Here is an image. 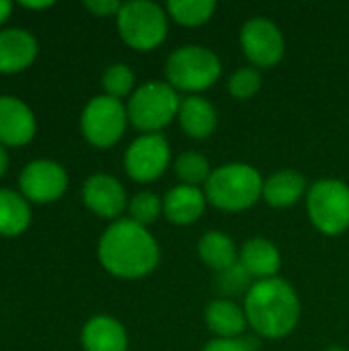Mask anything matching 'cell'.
Here are the masks:
<instances>
[{"instance_id":"cell-1","label":"cell","mask_w":349,"mask_h":351,"mask_svg":"<svg viewBox=\"0 0 349 351\" xmlns=\"http://www.w3.org/2000/svg\"><path fill=\"white\" fill-rule=\"evenodd\" d=\"M99 261L115 278L138 280L156 269L160 249L146 226L121 218L101 234Z\"/></svg>"},{"instance_id":"cell-2","label":"cell","mask_w":349,"mask_h":351,"mask_svg":"<svg viewBox=\"0 0 349 351\" xmlns=\"http://www.w3.org/2000/svg\"><path fill=\"white\" fill-rule=\"evenodd\" d=\"M249 327L263 339H284L300 323V298L284 278L253 282L243 300Z\"/></svg>"},{"instance_id":"cell-3","label":"cell","mask_w":349,"mask_h":351,"mask_svg":"<svg viewBox=\"0 0 349 351\" xmlns=\"http://www.w3.org/2000/svg\"><path fill=\"white\" fill-rule=\"evenodd\" d=\"M261 173L247 162H226L212 171L204 193L210 206L222 212H245L263 195Z\"/></svg>"},{"instance_id":"cell-4","label":"cell","mask_w":349,"mask_h":351,"mask_svg":"<svg viewBox=\"0 0 349 351\" xmlns=\"http://www.w3.org/2000/svg\"><path fill=\"white\" fill-rule=\"evenodd\" d=\"M222 74V62L206 45H181L177 47L165 64V76L167 82L179 93L197 95L208 90L218 82Z\"/></svg>"},{"instance_id":"cell-5","label":"cell","mask_w":349,"mask_h":351,"mask_svg":"<svg viewBox=\"0 0 349 351\" xmlns=\"http://www.w3.org/2000/svg\"><path fill=\"white\" fill-rule=\"evenodd\" d=\"M181 107L179 93L167 80H148L140 84L125 109L130 123L142 134H158L173 119H177Z\"/></svg>"},{"instance_id":"cell-6","label":"cell","mask_w":349,"mask_h":351,"mask_svg":"<svg viewBox=\"0 0 349 351\" xmlns=\"http://www.w3.org/2000/svg\"><path fill=\"white\" fill-rule=\"evenodd\" d=\"M306 214L311 224L325 237H339L349 230V185L325 177L306 191Z\"/></svg>"},{"instance_id":"cell-7","label":"cell","mask_w":349,"mask_h":351,"mask_svg":"<svg viewBox=\"0 0 349 351\" xmlns=\"http://www.w3.org/2000/svg\"><path fill=\"white\" fill-rule=\"evenodd\" d=\"M117 31L132 49L150 51L167 39L169 14L156 2H123L121 10L117 12Z\"/></svg>"},{"instance_id":"cell-8","label":"cell","mask_w":349,"mask_h":351,"mask_svg":"<svg viewBox=\"0 0 349 351\" xmlns=\"http://www.w3.org/2000/svg\"><path fill=\"white\" fill-rule=\"evenodd\" d=\"M128 121V109L119 99L99 95L86 103L80 117V128L93 146L109 148L121 140Z\"/></svg>"},{"instance_id":"cell-9","label":"cell","mask_w":349,"mask_h":351,"mask_svg":"<svg viewBox=\"0 0 349 351\" xmlns=\"http://www.w3.org/2000/svg\"><path fill=\"white\" fill-rule=\"evenodd\" d=\"M171 165V146L163 134L138 136L123 154V167L132 181L152 183L165 175Z\"/></svg>"},{"instance_id":"cell-10","label":"cell","mask_w":349,"mask_h":351,"mask_svg":"<svg viewBox=\"0 0 349 351\" xmlns=\"http://www.w3.org/2000/svg\"><path fill=\"white\" fill-rule=\"evenodd\" d=\"M241 49L253 68H274L286 53V39L274 21L255 16L241 29Z\"/></svg>"},{"instance_id":"cell-11","label":"cell","mask_w":349,"mask_h":351,"mask_svg":"<svg viewBox=\"0 0 349 351\" xmlns=\"http://www.w3.org/2000/svg\"><path fill=\"white\" fill-rule=\"evenodd\" d=\"M19 185L23 195L33 202H53L66 191L68 175L62 165L39 158L21 171Z\"/></svg>"},{"instance_id":"cell-12","label":"cell","mask_w":349,"mask_h":351,"mask_svg":"<svg viewBox=\"0 0 349 351\" xmlns=\"http://www.w3.org/2000/svg\"><path fill=\"white\" fill-rule=\"evenodd\" d=\"M82 199L91 212L101 218H119L128 208V195L123 185L105 173L91 175L82 187Z\"/></svg>"},{"instance_id":"cell-13","label":"cell","mask_w":349,"mask_h":351,"mask_svg":"<svg viewBox=\"0 0 349 351\" xmlns=\"http://www.w3.org/2000/svg\"><path fill=\"white\" fill-rule=\"evenodd\" d=\"M208 199L204 189L189 185H175L163 195V216L175 226H189L206 212Z\"/></svg>"},{"instance_id":"cell-14","label":"cell","mask_w":349,"mask_h":351,"mask_svg":"<svg viewBox=\"0 0 349 351\" xmlns=\"http://www.w3.org/2000/svg\"><path fill=\"white\" fill-rule=\"evenodd\" d=\"M35 134L33 111L16 97H0V144L21 146Z\"/></svg>"},{"instance_id":"cell-15","label":"cell","mask_w":349,"mask_h":351,"mask_svg":"<svg viewBox=\"0 0 349 351\" xmlns=\"http://www.w3.org/2000/svg\"><path fill=\"white\" fill-rule=\"evenodd\" d=\"M239 263L257 282L269 280L278 278V271L282 267V253L272 241L255 237L245 241L239 249Z\"/></svg>"},{"instance_id":"cell-16","label":"cell","mask_w":349,"mask_h":351,"mask_svg":"<svg viewBox=\"0 0 349 351\" xmlns=\"http://www.w3.org/2000/svg\"><path fill=\"white\" fill-rule=\"evenodd\" d=\"M204 321L216 339H241L249 327L243 306L232 298H216L206 306Z\"/></svg>"},{"instance_id":"cell-17","label":"cell","mask_w":349,"mask_h":351,"mask_svg":"<svg viewBox=\"0 0 349 351\" xmlns=\"http://www.w3.org/2000/svg\"><path fill=\"white\" fill-rule=\"evenodd\" d=\"M177 119H179L181 130L189 138L206 140L214 134V130L218 125V111L208 99H204L200 95H187L181 99Z\"/></svg>"},{"instance_id":"cell-18","label":"cell","mask_w":349,"mask_h":351,"mask_svg":"<svg viewBox=\"0 0 349 351\" xmlns=\"http://www.w3.org/2000/svg\"><path fill=\"white\" fill-rule=\"evenodd\" d=\"M306 191L309 187L304 175L292 169H284V171H276L263 181L261 199H265V204L272 208L284 210L306 197Z\"/></svg>"},{"instance_id":"cell-19","label":"cell","mask_w":349,"mask_h":351,"mask_svg":"<svg viewBox=\"0 0 349 351\" xmlns=\"http://www.w3.org/2000/svg\"><path fill=\"white\" fill-rule=\"evenodd\" d=\"M37 53V41L27 29L10 27L0 31V72L27 68Z\"/></svg>"},{"instance_id":"cell-20","label":"cell","mask_w":349,"mask_h":351,"mask_svg":"<svg viewBox=\"0 0 349 351\" xmlns=\"http://www.w3.org/2000/svg\"><path fill=\"white\" fill-rule=\"evenodd\" d=\"M80 339L84 351H128V333L123 325L107 315L86 321Z\"/></svg>"},{"instance_id":"cell-21","label":"cell","mask_w":349,"mask_h":351,"mask_svg":"<svg viewBox=\"0 0 349 351\" xmlns=\"http://www.w3.org/2000/svg\"><path fill=\"white\" fill-rule=\"evenodd\" d=\"M197 255L216 274L232 267L239 261V249H237L234 241L220 230H210L200 239Z\"/></svg>"},{"instance_id":"cell-22","label":"cell","mask_w":349,"mask_h":351,"mask_svg":"<svg viewBox=\"0 0 349 351\" xmlns=\"http://www.w3.org/2000/svg\"><path fill=\"white\" fill-rule=\"evenodd\" d=\"M31 222V210L23 195L12 189H0V234L16 237Z\"/></svg>"},{"instance_id":"cell-23","label":"cell","mask_w":349,"mask_h":351,"mask_svg":"<svg viewBox=\"0 0 349 351\" xmlns=\"http://www.w3.org/2000/svg\"><path fill=\"white\" fill-rule=\"evenodd\" d=\"M165 10L169 19H173L181 27H202L214 16L216 2L214 0H171L167 2Z\"/></svg>"},{"instance_id":"cell-24","label":"cell","mask_w":349,"mask_h":351,"mask_svg":"<svg viewBox=\"0 0 349 351\" xmlns=\"http://www.w3.org/2000/svg\"><path fill=\"white\" fill-rule=\"evenodd\" d=\"M173 167L181 185H189V187L206 185L214 171L210 167V160L202 152H183L175 158Z\"/></svg>"},{"instance_id":"cell-25","label":"cell","mask_w":349,"mask_h":351,"mask_svg":"<svg viewBox=\"0 0 349 351\" xmlns=\"http://www.w3.org/2000/svg\"><path fill=\"white\" fill-rule=\"evenodd\" d=\"M130 220H134L140 226L154 224L158 216H163V197L154 191H140L136 193L128 204Z\"/></svg>"},{"instance_id":"cell-26","label":"cell","mask_w":349,"mask_h":351,"mask_svg":"<svg viewBox=\"0 0 349 351\" xmlns=\"http://www.w3.org/2000/svg\"><path fill=\"white\" fill-rule=\"evenodd\" d=\"M134 82H136V76H134L132 68L125 64H113L103 72L105 95H109L113 99H121V97L132 95L136 90Z\"/></svg>"},{"instance_id":"cell-27","label":"cell","mask_w":349,"mask_h":351,"mask_svg":"<svg viewBox=\"0 0 349 351\" xmlns=\"http://www.w3.org/2000/svg\"><path fill=\"white\" fill-rule=\"evenodd\" d=\"M228 93L239 99V101H247L251 97H255L261 88V74L257 68L253 66H243L239 70H234L230 76H228Z\"/></svg>"},{"instance_id":"cell-28","label":"cell","mask_w":349,"mask_h":351,"mask_svg":"<svg viewBox=\"0 0 349 351\" xmlns=\"http://www.w3.org/2000/svg\"><path fill=\"white\" fill-rule=\"evenodd\" d=\"M251 276L243 269V265L237 261L232 267H228V269H224V271H220L218 274V280H216V286H218V290L228 298V296H237V294H247L249 292V288L253 286L251 284Z\"/></svg>"},{"instance_id":"cell-29","label":"cell","mask_w":349,"mask_h":351,"mask_svg":"<svg viewBox=\"0 0 349 351\" xmlns=\"http://www.w3.org/2000/svg\"><path fill=\"white\" fill-rule=\"evenodd\" d=\"M121 6H123V2H119V0H86L84 2V8L97 16H111V14L117 16Z\"/></svg>"},{"instance_id":"cell-30","label":"cell","mask_w":349,"mask_h":351,"mask_svg":"<svg viewBox=\"0 0 349 351\" xmlns=\"http://www.w3.org/2000/svg\"><path fill=\"white\" fill-rule=\"evenodd\" d=\"M202 351H251L247 339H212L204 346Z\"/></svg>"},{"instance_id":"cell-31","label":"cell","mask_w":349,"mask_h":351,"mask_svg":"<svg viewBox=\"0 0 349 351\" xmlns=\"http://www.w3.org/2000/svg\"><path fill=\"white\" fill-rule=\"evenodd\" d=\"M53 2L51 0H43V2H31V0H21V6H25V8H47V6H51Z\"/></svg>"},{"instance_id":"cell-32","label":"cell","mask_w":349,"mask_h":351,"mask_svg":"<svg viewBox=\"0 0 349 351\" xmlns=\"http://www.w3.org/2000/svg\"><path fill=\"white\" fill-rule=\"evenodd\" d=\"M10 10H12V4L8 0H0V23L10 14Z\"/></svg>"},{"instance_id":"cell-33","label":"cell","mask_w":349,"mask_h":351,"mask_svg":"<svg viewBox=\"0 0 349 351\" xmlns=\"http://www.w3.org/2000/svg\"><path fill=\"white\" fill-rule=\"evenodd\" d=\"M6 165H8V154H6V150L2 148V144H0V175L6 171Z\"/></svg>"},{"instance_id":"cell-34","label":"cell","mask_w":349,"mask_h":351,"mask_svg":"<svg viewBox=\"0 0 349 351\" xmlns=\"http://www.w3.org/2000/svg\"><path fill=\"white\" fill-rule=\"evenodd\" d=\"M325 351H348V350H344V348H337V346H333V348H329V350H325Z\"/></svg>"}]
</instances>
